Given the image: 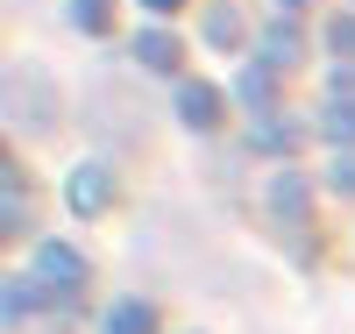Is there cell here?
<instances>
[{"mask_svg":"<svg viewBox=\"0 0 355 334\" xmlns=\"http://www.w3.org/2000/svg\"><path fill=\"white\" fill-rule=\"evenodd\" d=\"M64 199H71V214H85V221H93V214H107V206H114V171L93 157V164H78L71 178H64Z\"/></svg>","mask_w":355,"mask_h":334,"instance_id":"cell-2","label":"cell"},{"mask_svg":"<svg viewBox=\"0 0 355 334\" xmlns=\"http://www.w3.org/2000/svg\"><path fill=\"white\" fill-rule=\"evenodd\" d=\"M142 8H150V15H171V8H178V0H142Z\"/></svg>","mask_w":355,"mask_h":334,"instance_id":"cell-17","label":"cell"},{"mask_svg":"<svg viewBox=\"0 0 355 334\" xmlns=\"http://www.w3.org/2000/svg\"><path fill=\"white\" fill-rule=\"evenodd\" d=\"M306 206H313V185H306L299 171H277V178H270V214H277L284 228H299Z\"/></svg>","mask_w":355,"mask_h":334,"instance_id":"cell-5","label":"cell"},{"mask_svg":"<svg viewBox=\"0 0 355 334\" xmlns=\"http://www.w3.org/2000/svg\"><path fill=\"white\" fill-rule=\"evenodd\" d=\"M249 28H242V15H234V0H220V8H206V43L214 50H234Z\"/></svg>","mask_w":355,"mask_h":334,"instance_id":"cell-10","label":"cell"},{"mask_svg":"<svg viewBox=\"0 0 355 334\" xmlns=\"http://www.w3.org/2000/svg\"><path fill=\"white\" fill-rule=\"evenodd\" d=\"M64 15H71V28H85V36H107V28H114L107 0H64Z\"/></svg>","mask_w":355,"mask_h":334,"instance_id":"cell-12","label":"cell"},{"mask_svg":"<svg viewBox=\"0 0 355 334\" xmlns=\"http://www.w3.org/2000/svg\"><path fill=\"white\" fill-rule=\"evenodd\" d=\"M43 306H50V299L36 292V278H28V270H15V278L0 285V320H8V327H21L28 313H43Z\"/></svg>","mask_w":355,"mask_h":334,"instance_id":"cell-7","label":"cell"},{"mask_svg":"<svg viewBox=\"0 0 355 334\" xmlns=\"http://www.w3.org/2000/svg\"><path fill=\"white\" fill-rule=\"evenodd\" d=\"M291 135H299V128H291V121H270V114H263L249 142H256V149H291Z\"/></svg>","mask_w":355,"mask_h":334,"instance_id":"cell-14","label":"cell"},{"mask_svg":"<svg viewBox=\"0 0 355 334\" xmlns=\"http://www.w3.org/2000/svg\"><path fill=\"white\" fill-rule=\"evenodd\" d=\"M277 8H313V0H277Z\"/></svg>","mask_w":355,"mask_h":334,"instance_id":"cell-18","label":"cell"},{"mask_svg":"<svg viewBox=\"0 0 355 334\" xmlns=\"http://www.w3.org/2000/svg\"><path fill=\"white\" fill-rule=\"evenodd\" d=\"M327 43H334L341 57H355V15H334V22H327Z\"/></svg>","mask_w":355,"mask_h":334,"instance_id":"cell-16","label":"cell"},{"mask_svg":"<svg viewBox=\"0 0 355 334\" xmlns=\"http://www.w3.org/2000/svg\"><path fill=\"white\" fill-rule=\"evenodd\" d=\"M135 65L142 72H178V65H185V43H178L171 28H142V36H135Z\"/></svg>","mask_w":355,"mask_h":334,"instance_id":"cell-6","label":"cell"},{"mask_svg":"<svg viewBox=\"0 0 355 334\" xmlns=\"http://www.w3.org/2000/svg\"><path fill=\"white\" fill-rule=\"evenodd\" d=\"M299 57H306V36H299V22H291V15H277L270 28H263V65H270V72H291Z\"/></svg>","mask_w":355,"mask_h":334,"instance_id":"cell-4","label":"cell"},{"mask_svg":"<svg viewBox=\"0 0 355 334\" xmlns=\"http://www.w3.org/2000/svg\"><path fill=\"white\" fill-rule=\"evenodd\" d=\"M327 185L355 199V149H341V157H334V171H327Z\"/></svg>","mask_w":355,"mask_h":334,"instance_id":"cell-15","label":"cell"},{"mask_svg":"<svg viewBox=\"0 0 355 334\" xmlns=\"http://www.w3.org/2000/svg\"><path fill=\"white\" fill-rule=\"evenodd\" d=\"M28 278H36V292L50 299V313H57V306H71V299H78V285H85V256L71 249V242H43Z\"/></svg>","mask_w":355,"mask_h":334,"instance_id":"cell-1","label":"cell"},{"mask_svg":"<svg viewBox=\"0 0 355 334\" xmlns=\"http://www.w3.org/2000/svg\"><path fill=\"white\" fill-rule=\"evenodd\" d=\"M100 334H157V306H142V299H121V306H107Z\"/></svg>","mask_w":355,"mask_h":334,"instance_id":"cell-9","label":"cell"},{"mask_svg":"<svg viewBox=\"0 0 355 334\" xmlns=\"http://www.w3.org/2000/svg\"><path fill=\"white\" fill-rule=\"evenodd\" d=\"M0 228H8V235L28 228V185H21L15 164H0Z\"/></svg>","mask_w":355,"mask_h":334,"instance_id":"cell-8","label":"cell"},{"mask_svg":"<svg viewBox=\"0 0 355 334\" xmlns=\"http://www.w3.org/2000/svg\"><path fill=\"white\" fill-rule=\"evenodd\" d=\"M320 128H327L341 149H355V100H334L327 114H320Z\"/></svg>","mask_w":355,"mask_h":334,"instance_id":"cell-13","label":"cell"},{"mask_svg":"<svg viewBox=\"0 0 355 334\" xmlns=\"http://www.w3.org/2000/svg\"><path fill=\"white\" fill-rule=\"evenodd\" d=\"M234 100H242L256 121L270 114V65H249V72H242V85H234Z\"/></svg>","mask_w":355,"mask_h":334,"instance_id":"cell-11","label":"cell"},{"mask_svg":"<svg viewBox=\"0 0 355 334\" xmlns=\"http://www.w3.org/2000/svg\"><path fill=\"white\" fill-rule=\"evenodd\" d=\"M220 114H227L220 85H206V78H178V121H185V128H220Z\"/></svg>","mask_w":355,"mask_h":334,"instance_id":"cell-3","label":"cell"}]
</instances>
